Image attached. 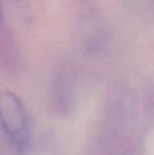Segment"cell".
<instances>
[{"instance_id": "cell-2", "label": "cell", "mask_w": 154, "mask_h": 155, "mask_svg": "<svg viewBox=\"0 0 154 155\" xmlns=\"http://www.w3.org/2000/svg\"><path fill=\"white\" fill-rule=\"evenodd\" d=\"M1 21H2V11H1V4H0V28H1Z\"/></svg>"}, {"instance_id": "cell-1", "label": "cell", "mask_w": 154, "mask_h": 155, "mask_svg": "<svg viewBox=\"0 0 154 155\" xmlns=\"http://www.w3.org/2000/svg\"><path fill=\"white\" fill-rule=\"evenodd\" d=\"M0 120L5 130L19 138L27 128V116L19 98L11 92H0Z\"/></svg>"}]
</instances>
